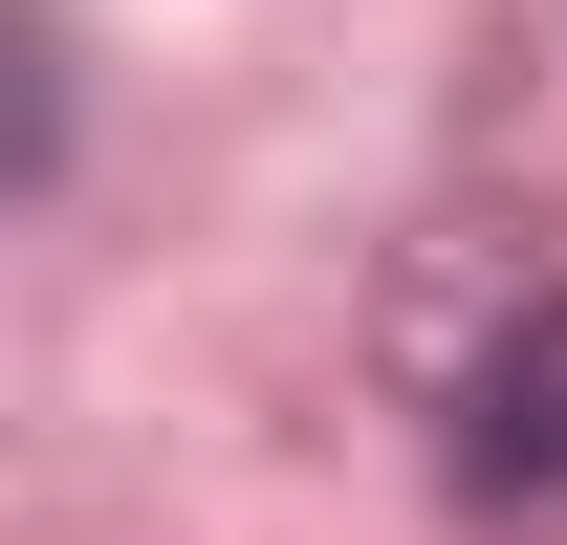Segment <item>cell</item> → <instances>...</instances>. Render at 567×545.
Instances as JSON below:
<instances>
[{"label": "cell", "instance_id": "cell-1", "mask_svg": "<svg viewBox=\"0 0 567 545\" xmlns=\"http://www.w3.org/2000/svg\"><path fill=\"white\" fill-rule=\"evenodd\" d=\"M436 480H458V524L567 545V284H524V306L481 328V371H458V414H436Z\"/></svg>", "mask_w": 567, "mask_h": 545}]
</instances>
